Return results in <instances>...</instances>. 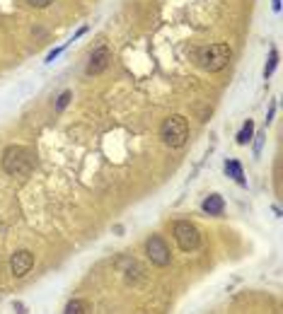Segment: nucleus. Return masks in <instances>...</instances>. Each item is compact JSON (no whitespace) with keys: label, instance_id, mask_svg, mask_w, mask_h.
Instances as JSON below:
<instances>
[{"label":"nucleus","instance_id":"obj_1","mask_svg":"<svg viewBox=\"0 0 283 314\" xmlns=\"http://www.w3.org/2000/svg\"><path fill=\"white\" fill-rule=\"evenodd\" d=\"M3 169L10 174V176H27V174L32 172V152L27 150V148H22V145H8L5 150H3Z\"/></svg>","mask_w":283,"mask_h":314},{"label":"nucleus","instance_id":"obj_2","mask_svg":"<svg viewBox=\"0 0 283 314\" xmlns=\"http://www.w3.org/2000/svg\"><path fill=\"white\" fill-rule=\"evenodd\" d=\"M230 58H232V51H230L228 43H211V46L198 49V54H196L198 65H201L204 70H208V73L223 70V68L230 63Z\"/></svg>","mask_w":283,"mask_h":314},{"label":"nucleus","instance_id":"obj_3","mask_svg":"<svg viewBox=\"0 0 283 314\" xmlns=\"http://www.w3.org/2000/svg\"><path fill=\"white\" fill-rule=\"evenodd\" d=\"M160 138L170 148H182L189 141V121L184 116H179V114L165 119L163 126H160Z\"/></svg>","mask_w":283,"mask_h":314},{"label":"nucleus","instance_id":"obj_4","mask_svg":"<svg viewBox=\"0 0 283 314\" xmlns=\"http://www.w3.org/2000/svg\"><path fill=\"white\" fill-rule=\"evenodd\" d=\"M172 235H174V242L179 244L182 251H194V249H198V244H201V232H198V228H196L194 222H189V220H177L172 225Z\"/></svg>","mask_w":283,"mask_h":314},{"label":"nucleus","instance_id":"obj_5","mask_svg":"<svg viewBox=\"0 0 283 314\" xmlns=\"http://www.w3.org/2000/svg\"><path fill=\"white\" fill-rule=\"evenodd\" d=\"M145 254H148L150 263L160 266V268H165V266H170V263H172V251H170V244H167L165 237H160V235H150V237H148V242H145Z\"/></svg>","mask_w":283,"mask_h":314},{"label":"nucleus","instance_id":"obj_6","mask_svg":"<svg viewBox=\"0 0 283 314\" xmlns=\"http://www.w3.org/2000/svg\"><path fill=\"white\" fill-rule=\"evenodd\" d=\"M34 268V254L29 249H20L12 254L10 259V271L15 278H24L27 273Z\"/></svg>","mask_w":283,"mask_h":314},{"label":"nucleus","instance_id":"obj_7","mask_svg":"<svg viewBox=\"0 0 283 314\" xmlns=\"http://www.w3.org/2000/svg\"><path fill=\"white\" fill-rule=\"evenodd\" d=\"M109 61H111V51H109L107 46H99V49H95L92 56H90V63H87L85 73L87 75H99L102 70H107Z\"/></svg>","mask_w":283,"mask_h":314},{"label":"nucleus","instance_id":"obj_8","mask_svg":"<svg viewBox=\"0 0 283 314\" xmlns=\"http://www.w3.org/2000/svg\"><path fill=\"white\" fill-rule=\"evenodd\" d=\"M204 213H208V215H223V210H225V201H223V196L220 194H211L204 201Z\"/></svg>","mask_w":283,"mask_h":314},{"label":"nucleus","instance_id":"obj_9","mask_svg":"<svg viewBox=\"0 0 283 314\" xmlns=\"http://www.w3.org/2000/svg\"><path fill=\"white\" fill-rule=\"evenodd\" d=\"M223 169H225V174H228V176H232V179H235L239 186H247V179H245V172H242V164H239L237 160H225Z\"/></svg>","mask_w":283,"mask_h":314},{"label":"nucleus","instance_id":"obj_10","mask_svg":"<svg viewBox=\"0 0 283 314\" xmlns=\"http://www.w3.org/2000/svg\"><path fill=\"white\" fill-rule=\"evenodd\" d=\"M63 314H92V307H90V302L83 300V297H73L70 302L65 304Z\"/></svg>","mask_w":283,"mask_h":314},{"label":"nucleus","instance_id":"obj_11","mask_svg":"<svg viewBox=\"0 0 283 314\" xmlns=\"http://www.w3.org/2000/svg\"><path fill=\"white\" fill-rule=\"evenodd\" d=\"M254 138V121L247 119V123L242 126V130L237 133V145H247Z\"/></svg>","mask_w":283,"mask_h":314},{"label":"nucleus","instance_id":"obj_12","mask_svg":"<svg viewBox=\"0 0 283 314\" xmlns=\"http://www.w3.org/2000/svg\"><path fill=\"white\" fill-rule=\"evenodd\" d=\"M276 63H278V51H276V49H271V54H269V61H266V65H264V77L271 75L273 68H276Z\"/></svg>","mask_w":283,"mask_h":314},{"label":"nucleus","instance_id":"obj_13","mask_svg":"<svg viewBox=\"0 0 283 314\" xmlns=\"http://www.w3.org/2000/svg\"><path fill=\"white\" fill-rule=\"evenodd\" d=\"M70 99H73V92H68V89H65L63 95L58 97V102H56V111H63V109L68 107V102H70Z\"/></svg>","mask_w":283,"mask_h":314},{"label":"nucleus","instance_id":"obj_14","mask_svg":"<svg viewBox=\"0 0 283 314\" xmlns=\"http://www.w3.org/2000/svg\"><path fill=\"white\" fill-rule=\"evenodd\" d=\"M27 3H29L32 8H46V5H51L54 0H27Z\"/></svg>","mask_w":283,"mask_h":314},{"label":"nucleus","instance_id":"obj_15","mask_svg":"<svg viewBox=\"0 0 283 314\" xmlns=\"http://www.w3.org/2000/svg\"><path fill=\"white\" fill-rule=\"evenodd\" d=\"M261 141H264V133H259V136H257V143H254V155H259V150H261Z\"/></svg>","mask_w":283,"mask_h":314},{"label":"nucleus","instance_id":"obj_16","mask_svg":"<svg viewBox=\"0 0 283 314\" xmlns=\"http://www.w3.org/2000/svg\"><path fill=\"white\" fill-rule=\"evenodd\" d=\"M273 10H276V12L281 10V0H273Z\"/></svg>","mask_w":283,"mask_h":314}]
</instances>
